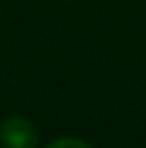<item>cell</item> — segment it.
<instances>
[{
	"mask_svg": "<svg viewBox=\"0 0 146 148\" xmlns=\"http://www.w3.org/2000/svg\"><path fill=\"white\" fill-rule=\"evenodd\" d=\"M0 143L5 148H34L36 146V131L32 121L22 116H12L0 126Z\"/></svg>",
	"mask_w": 146,
	"mask_h": 148,
	"instance_id": "1",
	"label": "cell"
},
{
	"mask_svg": "<svg viewBox=\"0 0 146 148\" xmlns=\"http://www.w3.org/2000/svg\"><path fill=\"white\" fill-rule=\"evenodd\" d=\"M49 148H90L85 141H78V138H61V141H54Z\"/></svg>",
	"mask_w": 146,
	"mask_h": 148,
	"instance_id": "2",
	"label": "cell"
}]
</instances>
